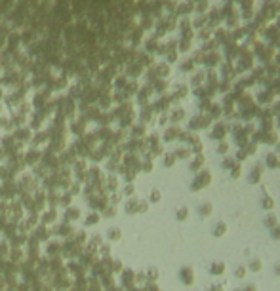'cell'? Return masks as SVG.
Masks as SVG:
<instances>
[{
    "mask_svg": "<svg viewBox=\"0 0 280 291\" xmlns=\"http://www.w3.org/2000/svg\"><path fill=\"white\" fill-rule=\"evenodd\" d=\"M210 272L211 274H223V272H225V262H214V265H211L210 266Z\"/></svg>",
    "mask_w": 280,
    "mask_h": 291,
    "instance_id": "obj_1",
    "label": "cell"
},
{
    "mask_svg": "<svg viewBox=\"0 0 280 291\" xmlns=\"http://www.w3.org/2000/svg\"><path fill=\"white\" fill-rule=\"evenodd\" d=\"M225 232H227V226L223 225V223H217V228L214 230V234H215V236H221V234H225Z\"/></svg>",
    "mask_w": 280,
    "mask_h": 291,
    "instance_id": "obj_2",
    "label": "cell"
},
{
    "mask_svg": "<svg viewBox=\"0 0 280 291\" xmlns=\"http://www.w3.org/2000/svg\"><path fill=\"white\" fill-rule=\"evenodd\" d=\"M250 268L254 270V272H257V270L261 268V261H259V259H251V262H250Z\"/></svg>",
    "mask_w": 280,
    "mask_h": 291,
    "instance_id": "obj_3",
    "label": "cell"
},
{
    "mask_svg": "<svg viewBox=\"0 0 280 291\" xmlns=\"http://www.w3.org/2000/svg\"><path fill=\"white\" fill-rule=\"evenodd\" d=\"M211 213V205L210 204H202V208H200V215H210Z\"/></svg>",
    "mask_w": 280,
    "mask_h": 291,
    "instance_id": "obj_4",
    "label": "cell"
},
{
    "mask_svg": "<svg viewBox=\"0 0 280 291\" xmlns=\"http://www.w3.org/2000/svg\"><path fill=\"white\" fill-rule=\"evenodd\" d=\"M244 270H246V268H242V266H240V268H236V272H234V274H236V278H244V276H246V272H244Z\"/></svg>",
    "mask_w": 280,
    "mask_h": 291,
    "instance_id": "obj_5",
    "label": "cell"
},
{
    "mask_svg": "<svg viewBox=\"0 0 280 291\" xmlns=\"http://www.w3.org/2000/svg\"><path fill=\"white\" fill-rule=\"evenodd\" d=\"M263 205H265V208H273V200H271V198H265V200H263Z\"/></svg>",
    "mask_w": 280,
    "mask_h": 291,
    "instance_id": "obj_6",
    "label": "cell"
},
{
    "mask_svg": "<svg viewBox=\"0 0 280 291\" xmlns=\"http://www.w3.org/2000/svg\"><path fill=\"white\" fill-rule=\"evenodd\" d=\"M273 238H274V240H276V238H280V226L273 230Z\"/></svg>",
    "mask_w": 280,
    "mask_h": 291,
    "instance_id": "obj_7",
    "label": "cell"
},
{
    "mask_svg": "<svg viewBox=\"0 0 280 291\" xmlns=\"http://www.w3.org/2000/svg\"><path fill=\"white\" fill-rule=\"evenodd\" d=\"M276 274H278V276H280V265L276 266Z\"/></svg>",
    "mask_w": 280,
    "mask_h": 291,
    "instance_id": "obj_8",
    "label": "cell"
}]
</instances>
